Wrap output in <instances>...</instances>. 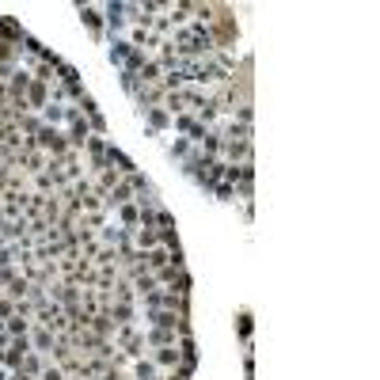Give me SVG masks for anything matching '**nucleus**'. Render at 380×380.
Wrapping results in <instances>:
<instances>
[{"label":"nucleus","mask_w":380,"mask_h":380,"mask_svg":"<svg viewBox=\"0 0 380 380\" xmlns=\"http://www.w3.org/2000/svg\"><path fill=\"white\" fill-rule=\"evenodd\" d=\"M46 380H61V372H53V369H50V372H46Z\"/></svg>","instance_id":"1"}]
</instances>
